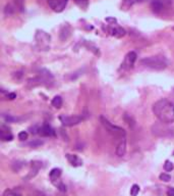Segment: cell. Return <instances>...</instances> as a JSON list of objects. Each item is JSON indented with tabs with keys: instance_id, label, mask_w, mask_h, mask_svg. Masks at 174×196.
Masks as SVG:
<instances>
[{
	"instance_id": "cell-1",
	"label": "cell",
	"mask_w": 174,
	"mask_h": 196,
	"mask_svg": "<svg viewBox=\"0 0 174 196\" xmlns=\"http://www.w3.org/2000/svg\"><path fill=\"white\" fill-rule=\"evenodd\" d=\"M153 112L159 122L172 124L174 122V104L166 98L156 101L153 105Z\"/></svg>"
},
{
	"instance_id": "cell-2",
	"label": "cell",
	"mask_w": 174,
	"mask_h": 196,
	"mask_svg": "<svg viewBox=\"0 0 174 196\" xmlns=\"http://www.w3.org/2000/svg\"><path fill=\"white\" fill-rule=\"evenodd\" d=\"M141 64L145 68L155 71H163L168 65V60L164 56H149L141 60Z\"/></svg>"
},
{
	"instance_id": "cell-3",
	"label": "cell",
	"mask_w": 174,
	"mask_h": 196,
	"mask_svg": "<svg viewBox=\"0 0 174 196\" xmlns=\"http://www.w3.org/2000/svg\"><path fill=\"white\" fill-rule=\"evenodd\" d=\"M152 133L154 134L155 136L163 137V138L174 136L173 129L169 128L168 124H165V123H162V122L157 123V124H155V125L152 126Z\"/></svg>"
},
{
	"instance_id": "cell-4",
	"label": "cell",
	"mask_w": 174,
	"mask_h": 196,
	"mask_svg": "<svg viewBox=\"0 0 174 196\" xmlns=\"http://www.w3.org/2000/svg\"><path fill=\"white\" fill-rule=\"evenodd\" d=\"M100 121L102 123V125L104 126V128L106 129L107 132L110 133L111 135H113L114 137H121V138L122 137H125V131L122 128H120V127L113 125V124L109 122L105 116L101 115Z\"/></svg>"
},
{
	"instance_id": "cell-5",
	"label": "cell",
	"mask_w": 174,
	"mask_h": 196,
	"mask_svg": "<svg viewBox=\"0 0 174 196\" xmlns=\"http://www.w3.org/2000/svg\"><path fill=\"white\" fill-rule=\"evenodd\" d=\"M60 121L62 123L63 126L66 127H72L76 126L77 124L83 122V118L78 115H61Z\"/></svg>"
},
{
	"instance_id": "cell-6",
	"label": "cell",
	"mask_w": 174,
	"mask_h": 196,
	"mask_svg": "<svg viewBox=\"0 0 174 196\" xmlns=\"http://www.w3.org/2000/svg\"><path fill=\"white\" fill-rule=\"evenodd\" d=\"M170 3H171V0H153L151 7L154 12L159 13L163 11L166 7H168Z\"/></svg>"
},
{
	"instance_id": "cell-7",
	"label": "cell",
	"mask_w": 174,
	"mask_h": 196,
	"mask_svg": "<svg viewBox=\"0 0 174 196\" xmlns=\"http://www.w3.org/2000/svg\"><path fill=\"white\" fill-rule=\"evenodd\" d=\"M136 57H138V55H136V53L135 52V51H130V52H128L127 54H126V56L124 57V60H123V63H122L121 67L123 68H126V70H128V68H132L135 63V61H136Z\"/></svg>"
},
{
	"instance_id": "cell-8",
	"label": "cell",
	"mask_w": 174,
	"mask_h": 196,
	"mask_svg": "<svg viewBox=\"0 0 174 196\" xmlns=\"http://www.w3.org/2000/svg\"><path fill=\"white\" fill-rule=\"evenodd\" d=\"M67 2L68 0H48L49 6L56 12L62 11V10L65 8Z\"/></svg>"
},
{
	"instance_id": "cell-9",
	"label": "cell",
	"mask_w": 174,
	"mask_h": 196,
	"mask_svg": "<svg viewBox=\"0 0 174 196\" xmlns=\"http://www.w3.org/2000/svg\"><path fill=\"white\" fill-rule=\"evenodd\" d=\"M0 138L2 141H11L13 136L10 134V129L6 126H1L0 128Z\"/></svg>"
},
{
	"instance_id": "cell-10",
	"label": "cell",
	"mask_w": 174,
	"mask_h": 196,
	"mask_svg": "<svg viewBox=\"0 0 174 196\" xmlns=\"http://www.w3.org/2000/svg\"><path fill=\"white\" fill-rule=\"evenodd\" d=\"M41 136L43 137H51V136H55V131H54L49 125H44L41 128H39L38 132Z\"/></svg>"
},
{
	"instance_id": "cell-11",
	"label": "cell",
	"mask_w": 174,
	"mask_h": 196,
	"mask_svg": "<svg viewBox=\"0 0 174 196\" xmlns=\"http://www.w3.org/2000/svg\"><path fill=\"white\" fill-rule=\"evenodd\" d=\"M126 152V140L125 137H122L120 142L118 143L117 147H116V154L118 156H123Z\"/></svg>"
},
{
	"instance_id": "cell-12",
	"label": "cell",
	"mask_w": 174,
	"mask_h": 196,
	"mask_svg": "<svg viewBox=\"0 0 174 196\" xmlns=\"http://www.w3.org/2000/svg\"><path fill=\"white\" fill-rule=\"evenodd\" d=\"M66 159L72 167H81L83 166V160L74 154H66Z\"/></svg>"
},
{
	"instance_id": "cell-13",
	"label": "cell",
	"mask_w": 174,
	"mask_h": 196,
	"mask_svg": "<svg viewBox=\"0 0 174 196\" xmlns=\"http://www.w3.org/2000/svg\"><path fill=\"white\" fill-rule=\"evenodd\" d=\"M60 176H61V170L60 168H52L49 174V177L51 180H52V182H54L55 180H58V179L60 178Z\"/></svg>"
},
{
	"instance_id": "cell-14",
	"label": "cell",
	"mask_w": 174,
	"mask_h": 196,
	"mask_svg": "<svg viewBox=\"0 0 174 196\" xmlns=\"http://www.w3.org/2000/svg\"><path fill=\"white\" fill-rule=\"evenodd\" d=\"M111 32V35L112 36H115L117 38H120V37H123L125 35V30L122 29V28H116V29H111L110 30Z\"/></svg>"
},
{
	"instance_id": "cell-15",
	"label": "cell",
	"mask_w": 174,
	"mask_h": 196,
	"mask_svg": "<svg viewBox=\"0 0 174 196\" xmlns=\"http://www.w3.org/2000/svg\"><path fill=\"white\" fill-rule=\"evenodd\" d=\"M52 105L55 108H60L61 106H62V98H61L60 96H55V97L52 99Z\"/></svg>"
},
{
	"instance_id": "cell-16",
	"label": "cell",
	"mask_w": 174,
	"mask_h": 196,
	"mask_svg": "<svg viewBox=\"0 0 174 196\" xmlns=\"http://www.w3.org/2000/svg\"><path fill=\"white\" fill-rule=\"evenodd\" d=\"M43 141L42 140H38V139H36V140H33V141H31V142L28 144V145L30 147H33V148H36V147H39L41 145H43Z\"/></svg>"
},
{
	"instance_id": "cell-17",
	"label": "cell",
	"mask_w": 174,
	"mask_h": 196,
	"mask_svg": "<svg viewBox=\"0 0 174 196\" xmlns=\"http://www.w3.org/2000/svg\"><path fill=\"white\" fill-rule=\"evenodd\" d=\"M139 190H141V188H139V185L134 184V185L131 186V188H130V195H131V196H136V195L139 194Z\"/></svg>"
},
{
	"instance_id": "cell-18",
	"label": "cell",
	"mask_w": 174,
	"mask_h": 196,
	"mask_svg": "<svg viewBox=\"0 0 174 196\" xmlns=\"http://www.w3.org/2000/svg\"><path fill=\"white\" fill-rule=\"evenodd\" d=\"M13 12H14V8H13L11 5H10V4H7V5L5 6V8H4V13H5V15L9 16V15H11Z\"/></svg>"
},
{
	"instance_id": "cell-19",
	"label": "cell",
	"mask_w": 174,
	"mask_h": 196,
	"mask_svg": "<svg viewBox=\"0 0 174 196\" xmlns=\"http://www.w3.org/2000/svg\"><path fill=\"white\" fill-rule=\"evenodd\" d=\"M64 34H65V35H66V38H68V36H69V34H70L69 28H68L67 26L63 27V28L61 29V31H60V39H62V37H63Z\"/></svg>"
},
{
	"instance_id": "cell-20",
	"label": "cell",
	"mask_w": 174,
	"mask_h": 196,
	"mask_svg": "<svg viewBox=\"0 0 174 196\" xmlns=\"http://www.w3.org/2000/svg\"><path fill=\"white\" fill-rule=\"evenodd\" d=\"M23 167V161H16V163H13L12 168H13V171H14V172H19Z\"/></svg>"
},
{
	"instance_id": "cell-21",
	"label": "cell",
	"mask_w": 174,
	"mask_h": 196,
	"mask_svg": "<svg viewBox=\"0 0 174 196\" xmlns=\"http://www.w3.org/2000/svg\"><path fill=\"white\" fill-rule=\"evenodd\" d=\"M160 180L163 181V182H169L170 180H171V176H170L169 174H166V173H163L160 175Z\"/></svg>"
},
{
	"instance_id": "cell-22",
	"label": "cell",
	"mask_w": 174,
	"mask_h": 196,
	"mask_svg": "<svg viewBox=\"0 0 174 196\" xmlns=\"http://www.w3.org/2000/svg\"><path fill=\"white\" fill-rule=\"evenodd\" d=\"M164 168H165L166 172H171L173 170V163H171V161L166 160L165 163H164Z\"/></svg>"
},
{
	"instance_id": "cell-23",
	"label": "cell",
	"mask_w": 174,
	"mask_h": 196,
	"mask_svg": "<svg viewBox=\"0 0 174 196\" xmlns=\"http://www.w3.org/2000/svg\"><path fill=\"white\" fill-rule=\"evenodd\" d=\"M3 196H20V194L14 190H5Z\"/></svg>"
},
{
	"instance_id": "cell-24",
	"label": "cell",
	"mask_w": 174,
	"mask_h": 196,
	"mask_svg": "<svg viewBox=\"0 0 174 196\" xmlns=\"http://www.w3.org/2000/svg\"><path fill=\"white\" fill-rule=\"evenodd\" d=\"M28 133L26 132V131H22V132H19V139L20 141H25L28 139Z\"/></svg>"
},
{
	"instance_id": "cell-25",
	"label": "cell",
	"mask_w": 174,
	"mask_h": 196,
	"mask_svg": "<svg viewBox=\"0 0 174 196\" xmlns=\"http://www.w3.org/2000/svg\"><path fill=\"white\" fill-rule=\"evenodd\" d=\"M15 1V4L18 5V7L19 8V10H23V2H25V0H14Z\"/></svg>"
},
{
	"instance_id": "cell-26",
	"label": "cell",
	"mask_w": 174,
	"mask_h": 196,
	"mask_svg": "<svg viewBox=\"0 0 174 196\" xmlns=\"http://www.w3.org/2000/svg\"><path fill=\"white\" fill-rule=\"evenodd\" d=\"M6 97H7V99H9V100H13L14 98H16V94L15 93H8L6 95Z\"/></svg>"
},
{
	"instance_id": "cell-27",
	"label": "cell",
	"mask_w": 174,
	"mask_h": 196,
	"mask_svg": "<svg viewBox=\"0 0 174 196\" xmlns=\"http://www.w3.org/2000/svg\"><path fill=\"white\" fill-rule=\"evenodd\" d=\"M167 195L168 196H174V188H169L167 191Z\"/></svg>"
},
{
	"instance_id": "cell-28",
	"label": "cell",
	"mask_w": 174,
	"mask_h": 196,
	"mask_svg": "<svg viewBox=\"0 0 174 196\" xmlns=\"http://www.w3.org/2000/svg\"><path fill=\"white\" fill-rule=\"evenodd\" d=\"M58 188H59V190H61V191H66V187L64 186L63 183H60L58 185Z\"/></svg>"
},
{
	"instance_id": "cell-29",
	"label": "cell",
	"mask_w": 174,
	"mask_h": 196,
	"mask_svg": "<svg viewBox=\"0 0 174 196\" xmlns=\"http://www.w3.org/2000/svg\"><path fill=\"white\" fill-rule=\"evenodd\" d=\"M144 1V0H132V2H142Z\"/></svg>"
},
{
	"instance_id": "cell-30",
	"label": "cell",
	"mask_w": 174,
	"mask_h": 196,
	"mask_svg": "<svg viewBox=\"0 0 174 196\" xmlns=\"http://www.w3.org/2000/svg\"><path fill=\"white\" fill-rule=\"evenodd\" d=\"M77 2H84V1H86V0H76Z\"/></svg>"
},
{
	"instance_id": "cell-31",
	"label": "cell",
	"mask_w": 174,
	"mask_h": 196,
	"mask_svg": "<svg viewBox=\"0 0 174 196\" xmlns=\"http://www.w3.org/2000/svg\"><path fill=\"white\" fill-rule=\"evenodd\" d=\"M173 155H174V152H173Z\"/></svg>"
}]
</instances>
